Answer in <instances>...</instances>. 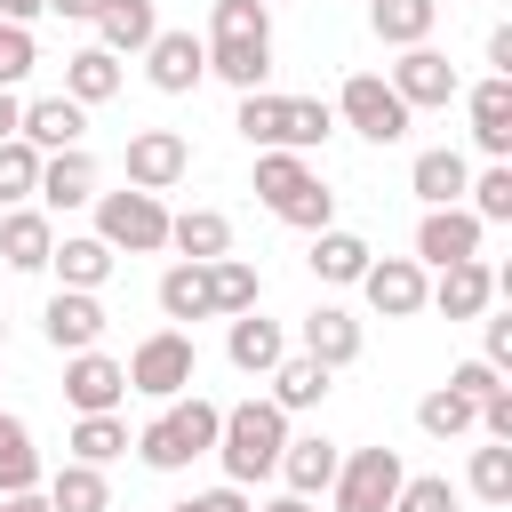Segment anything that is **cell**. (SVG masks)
Returning <instances> with one entry per match:
<instances>
[{
    "label": "cell",
    "mask_w": 512,
    "mask_h": 512,
    "mask_svg": "<svg viewBox=\"0 0 512 512\" xmlns=\"http://www.w3.org/2000/svg\"><path fill=\"white\" fill-rule=\"evenodd\" d=\"M256 296H264V280H256L248 256H208V304H216V320L256 312Z\"/></svg>",
    "instance_id": "obj_28"
},
{
    "label": "cell",
    "mask_w": 512,
    "mask_h": 512,
    "mask_svg": "<svg viewBox=\"0 0 512 512\" xmlns=\"http://www.w3.org/2000/svg\"><path fill=\"white\" fill-rule=\"evenodd\" d=\"M184 168H192V144L176 128H136L128 136V184L136 192H176Z\"/></svg>",
    "instance_id": "obj_9"
},
{
    "label": "cell",
    "mask_w": 512,
    "mask_h": 512,
    "mask_svg": "<svg viewBox=\"0 0 512 512\" xmlns=\"http://www.w3.org/2000/svg\"><path fill=\"white\" fill-rule=\"evenodd\" d=\"M160 312L168 320H216V304H208V264H168L160 272Z\"/></svg>",
    "instance_id": "obj_33"
},
{
    "label": "cell",
    "mask_w": 512,
    "mask_h": 512,
    "mask_svg": "<svg viewBox=\"0 0 512 512\" xmlns=\"http://www.w3.org/2000/svg\"><path fill=\"white\" fill-rule=\"evenodd\" d=\"M0 336H8V320H0Z\"/></svg>",
    "instance_id": "obj_56"
},
{
    "label": "cell",
    "mask_w": 512,
    "mask_h": 512,
    "mask_svg": "<svg viewBox=\"0 0 512 512\" xmlns=\"http://www.w3.org/2000/svg\"><path fill=\"white\" fill-rule=\"evenodd\" d=\"M304 352H312L320 368H352V360H360V320H352L344 304H312V312H304Z\"/></svg>",
    "instance_id": "obj_18"
},
{
    "label": "cell",
    "mask_w": 512,
    "mask_h": 512,
    "mask_svg": "<svg viewBox=\"0 0 512 512\" xmlns=\"http://www.w3.org/2000/svg\"><path fill=\"white\" fill-rule=\"evenodd\" d=\"M48 248H56V224H48L40 208H8V216H0V256H8V272H40Z\"/></svg>",
    "instance_id": "obj_24"
},
{
    "label": "cell",
    "mask_w": 512,
    "mask_h": 512,
    "mask_svg": "<svg viewBox=\"0 0 512 512\" xmlns=\"http://www.w3.org/2000/svg\"><path fill=\"white\" fill-rule=\"evenodd\" d=\"M208 72L248 96V88H264V72H272V40H208Z\"/></svg>",
    "instance_id": "obj_30"
},
{
    "label": "cell",
    "mask_w": 512,
    "mask_h": 512,
    "mask_svg": "<svg viewBox=\"0 0 512 512\" xmlns=\"http://www.w3.org/2000/svg\"><path fill=\"white\" fill-rule=\"evenodd\" d=\"M256 200H264L280 224H296V232L336 224V192L304 168V152H256Z\"/></svg>",
    "instance_id": "obj_2"
},
{
    "label": "cell",
    "mask_w": 512,
    "mask_h": 512,
    "mask_svg": "<svg viewBox=\"0 0 512 512\" xmlns=\"http://www.w3.org/2000/svg\"><path fill=\"white\" fill-rule=\"evenodd\" d=\"M392 96L408 104V112H424V104H448L456 96V64L440 56V48H400V64H392Z\"/></svg>",
    "instance_id": "obj_14"
},
{
    "label": "cell",
    "mask_w": 512,
    "mask_h": 512,
    "mask_svg": "<svg viewBox=\"0 0 512 512\" xmlns=\"http://www.w3.org/2000/svg\"><path fill=\"white\" fill-rule=\"evenodd\" d=\"M32 64H40V48H32V24H0V88H16Z\"/></svg>",
    "instance_id": "obj_44"
},
{
    "label": "cell",
    "mask_w": 512,
    "mask_h": 512,
    "mask_svg": "<svg viewBox=\"0 0 512 512\" xmlns=\"http://www.w3.org/2000/svg\"><path fill=\"white\" fill-rule=\"evenodd\" d=\"M480 320H488V312H480ZM480 360H488V368H512V312L488 320V352H480Z\"/></svg>",
    "instance_id": "obj_48"
},
{
    "label": "cell",
    "mask_w": 512,
    "mask_h": 512,
    "mask_svg": "<svg viewBox=\"0 0 512 512\" xmlns=\"http://www.w3.org/2000/svg\"><path fill=\"white\" fill-rule=\"evenodd\" d=\"M144 72H152L160 96H192V88L208 80V40H192V32H152V40H144Z\"/></svg>",
    "instance_id": "obj_10"
},
{
    "label": "cell",
    "mask_w": 512,
    "mask_h": 512,
    "mask_svg": "<svg viewBox=\"0 0 512 512\" xmlns=\"http://www.w3.org/2000/svg\"><path fill=\"white\" fill-rule=\"evenodd\" d=\"M64 96H72V104H104V96H120V56H112V48H80V56H64Z\"/></svg>",
    "instance_id": "obj_31"
},
{
    "label": "cell",
    "mask_w": 512,
    "mask_h": 512,
    "mask_svg": "<svg viewBox=\"0 0 512 512\" xmlns=\"http://www.w3.org/2000/svg\"><path fill=\"white\" fill-rule=\"evenodd\" d=\"M328 128H336V104H320V96H280V144H272V152H312V144H328Z\"/></svg>",
    "instance_id": "obj_32"
},
{
    "label": "cell",
    "mask_w": 512,
    "mask_h": 512,
    "mask_svg": "<svg viewBox=\"0 0 512 512\" xmlns=\"http://www.w3.org/2000/svg\"><path fill=\"white\" fill-rule=\"evenodd\" d=\"M472 496L480 504H512V440H488V448H472Z\"/></svg>",
    "instance_id": "obj_40"
},
{
    "label": "cell",
    "mask_w": 512,
    "mask_h": 512,
    "mask_svg": "<svg viewBox=\"0 0 512 512\" xmlns=\"http://www.w3.org/2000/svg\"><path fill=\"white\" fill-rule=\"evenodd\" d=\"M224 352H232V368H240V376H272V368H280V352H288V336H280V320H264V312H232Z\"/></svg>",
    "instance_id": "obj_19"
},
{
    "label": "cell",
    "mask_w": 512,
    "mask_h": 512,
    "mask_svg": "<svg viewBox=\"0 0 512 512\" xmlns=\"http://www.w3.org/2000/svg\"><path fill=\"white\" fill-rule=\"evenodd\" d=\"M0 512H48V488H8Z\"/></svg>",
    "instance_id": "obj_50"
},
{
    "label": "cell",
    "mask_w": 512,
    "mask_h": 512,
    "mask_svg": "<svg viewBox=\"0 0 512 512\" xmlns=\"http://www.w3.org/2000/svg\"><path fill=\"white\" fill-rule=\"evenodd\" d=\"M416 424H424L432 440H464V432L480 424V408H472L464 392H448V384H440V392H424V400H416Z\"/></svg>",
    "instance_id": "obj_37"
},
{
    "label": "cell",
    "mask_w": 512,
    "mask_h": 512,
    "mask_svg": "<svg viewBox=\"0 0 512 512\" xmlns=\"http://www.w3.org/2000/svg\"><path fill=\"white\" fill-rule=\"evenodd\" d=\"M40 192V152L24 136H0V208H24Z\"/></svg>",
    "instance_id": "obj_39"
},
{
    "label": "cell",
    "mask_w": 512,
    "mask_h": 512,
    "mask_svg": "<svg viewBox=\"0 0 512 512\" xmlns=\"http://www.w3.org/2000/svg\"><path fill=\"white\" fill-rule=\"evenodd\" d=\"M112 256H120V248H104L96 232H64V240L48 248V264H56L64 288H104V280H112Z\"/></svg>",
    "instance_id": "obj_25"
},
{
    "label": "cell",
    "mask_w": 512,
    "mask_h": 512,
    "mask_svg": "<svg viewBox=\"0 0 512 512\" xmlns=\"http://www.w3.org/2000/svg\"><path fill=\"white\" fill-rule=\"evenodd\" d=\"M48 8H56V16H72V24H88V16L104 8V0H48Z\"/></svg>",
    "instance_id": "obj_54"
},
{
    "label": "cell",
    "mask_w": 512,
    "mask_h": 512,
    "mask_svg": "<svg viewBox=\"0 0 512 512\" xmlns=\"http://www.w3.org/2000/svg\"><path fill=\"white\" fill-rule=\"evenodd\" d=\"M104 304H96V288H56L48 296V312H40V336L56 344V352H88V344H104Z\"/></svg>",
    "instance_id": "obj_11"
},
{
    "label": "cell",
    "mask_w": 512,
    "mask_h": 512,
    "mask_svg": "<svg viewBox=\"0 0 512 512\" xmlns=\"http://www.w3.org/2000/svg\"><path fill=\"white\" fill-rule=\"evenodd\" d=\"M48 512H112V488H104V464H64L48 480Z\"/></svg>",
    "instance_id": "obj_34"
},
{
    "label": "cell",
    "mask_w": 512,
    "mask_h": 512,
    "mask_svg": "<svg viewBox=\"0 0 512 512\" xmlns=\"http://www.w3.org/2000/svg\"><path fill=\"white\" fill-rule=\"evenodd\" d=\"M72 456H80V464H112V456H128V424H120L112 408L80 416V424H72Z\"/></svg>",
    "instance_id": "obj_38"
},
{
    "label": "cell",
    "mask_w": 512,
    "mask_h": 512,
    "mask_svg": "<svg viewBox=\"0 0 512 512\" xmlns=\"http://www.w3.org/2000/svg\"><path fill=\"white\" fill-rule=\"evenodd\" d=\"M464 192H472V216H480V224H512V168H504V160H496L488 176H472Z\"/></svg>",
    "instance_id": "obj_43"
},
{
    "label": "cell",
    "mask_w": 512,
    "mask_h": 512,
    "mask_svg": "<svg viewBox=\"0 0 512 512\" xmlns=\"http://www.w3.org/2000/svg\"><path fill=\"white\" fill-rule=\"evenodd\" d=\"M488 296H496V272H488L480 256H464V264H440V280L424 288V304H440L448 320H480V312H488Z\"/></svg>",
    "instance_id": "obj_15"
},
{
    "label": "cell",
    "mask_w": 512,
    "mask_h": 512,
    "mask_svg": "<svg viewBox=\"0 0 512 512\" xmlns=\"http://www.w3.org/2000/svg\"><path fill=\"white\" fill-rule=\"evenodd\" d=\"M32 16H48V0H0V24H32Z\"/></svg>",
    "instance_id": "obj_52"
},
{
    "label": "cell",
    "mask_w": 512,
    "mask_h": 512,
    "mask_svg": "<svg viewBox=\"0 0 512 512\" xmlns=\"http://www.w3.org/2000/svg\"><path fill=\"white\" fill-rule=\"evenodd\" d=\"M336 464H344V456H336V440L304 432V440H288V448H280V464H272V472L288 480V496H320V488L336 480Z\"/></svg>",
    "instance_id": "obj_21"
},
{
    "label": "cell",
    "mask_w": 512,
    "mask_h": 512,
    "mask_svg": "<svg viewBox=\"0 0 512 512\" xmlns=\"http://www.w3.org/2000/svg\"><path fill=\"white\" fill-rule=\"evenodd\" d=\"M480 432H488V440H512V392H504V384L480 400Z\"/></svg>",
    "instance_id": "obj_47"
},
{
    "label": "cell",
    "mask_w": 512,
    "mask_h": 512,
    "mask_svg": "<svg viewBox=\"0 0 512 512\" xmlns=\"http://www.w3.org/2000/svg\"><path fill=\"white\" fill-rule=\"evenodd\" d=\"M216 424H224V408H216V400H200V392L184 400V392H176V400L136 432V456H144L152 472H184L192 456H208V448H216Z\"/></svg>",
    "instance_id": "obj_3"
},
{
    "label": "cell",
    "mask_w": 512,
    "mask_h": 512,
    "mask_svg": "<svg viewBox=\"0 0 512 512\" xmlns=\"http://www.w3.org/2000/svg\"><path fill=\"white\" fill-rule=\"evenodd\" d=\"M464 184H472V168H464V152H416V168H408V192L424 200V208H456L464 200Z\"/></svg>",
    "instance_id": "obj_23"
},
{
    "label": "cell",
    "mask_w": 512,
    "mask_h": 512,
    "mask_svg": "<svg viewBox=\"0 0 512 512\" xmlns=\"http://www.w3.org/2000/svg\"><path fill=\"white\" fill-rule=\"evenodd\" d=\"M480 216L472 208H424V224H416V264H464V256H480Z\"/></svg>",
    "instance_id": "obj_12"
},
{
    "label": "cell",
    "mask_w": 512,
    "mask_h": 512,
    "mask_svg": "<svg viewBox=\"0 0 512 512\" xmlns=\"http://www.w3.org/2000/svg\"><path fill=\"white\" fill-rule=\"evenodd\" d=\"M488 64H496V72H512V24H496V32H488Z\"/></svg>",
    "instance_id": "obj_51"
},
{
    "label": "cell",
    "mask_w": 512,
    "mask_h": 512,
    "mask_svg": "<svg viewBox=\"0 0 512 512\" xmlns=\"http://www.w3.org/2000/svg\"><path fill=\"white\" fill-rule=\"evenodd\" d=\"M16 120H24V96H16V88H0V136H16Z\"/></svg>",
    "instance_id": "obj_53"
},
{
    "label": "cell",
    "mask_w": 512,
    "mask_h": 512,
    "mask_svg": "<svg viewBox=\"0 0 512 512\" xmlns=\"http://www.w3.org/2000/svg\"><path fill=\"white\" fill-rule=\"evenodd\" d=\"M496 376H504V368H488V360H464V368H448V392H464V400L480 408V400L496 392Z\"/></svg>",
    "instance_id": "obj_46"
},
{
    "label": "cell",
    "mask_w": 512,
    "mask_h": 512,
    "mask_svg": "<svg viewBox=\"0 0 512 512\" xmlns=\"http://www.w3.org/2000/svg\"><path fill=\"white\" fill-rule=\"evenodd\" d=\"M392 512H456V488H448L440 472H424V480H400Z\"/></svg>",
    "instance_id": "obj_45"
},
{
    "label": "cell",
    "mask_w": 512,
    "mask_h": 512,
    "mask_svg": "<svg viewBox=\"0 0 512 512\" xmlns=\"http://www.w3.org/2000/svg\"><path fill=\"white\" fill-rule=\"evenodd\" d=\"M8 488H40V448H32L24 416H0V496Z\"/></svg>",
    "instance_id": "obj_36"
},
{
    "label": "cell",
    "mask_w": 512,
    "mask_h": 512,
    "mask_svg": "<svg viewBox=\"0 0 512 512\" xmlns=\"http://www.w3.org/2000/svg\"><path fill=\"white\" fill-rule=\"evenodd\" d=\"M232 128H240V136H248L256 152H272V144H280V96H272V88H248V96H240V120H232Z\"/></svg>",
    "instance_id": "obj_42"
},
{
    "label": "cell",
    "mask_w": 512,
    "mask_h": 512,
    "mask_svg": "<svg viewBox=\"0 0 512 512\" xmlns=\"http://www.w3.org/2000/svg\"><path fill=\"white\" fill-rule=\"evenodd\" d=\"M64 400H72L80 416L120 408V400H128V368H120V360H104L96 344H88V352H64Z\"/></svg>",
    "instance_id": "obj_13"
},
{
    "label": "cell",
    "mask_w": 512,
    "mask_h": 512,
    "mask_svg": "<svg viewBox=\"0 0 512 512\" xmlns=\"http://www.w3.org/2000/svg\"><path fill=\"white\" fill-rule=\"evenodd\" d=\"M40 200H48V208H80V200H96V160H88L80 144L40 152Z\"/></svg>",
    "instance_id": "obj_20"
},
{
    "label": "cell",
    "mask_w": 512,
    "mask_h": 512,
    "mask_svg": "<svg viewBox=\"0 0 512 512\" xmlns=\"http://www.w3.org/2000/svg\"><path fill=\"white\" fill-rule=\"evenodd\" d=\"M80 128H88V104H72V96H32L24 120H16V136H24L32 152H64V144H80Z\"/></svg>",
    "instance_id": "obj_17"
},
{
    "label": "cell",
    "mask_w": 512,
    "mask_h": 512,
    "mask_svg": "<svg viewBox=\"0 0 512 512\" xmlns=\"http://www.w3.org/2000/svg\"><path fill=\"white\" fill-rule=\"evenodd\" d=\"M192 376H200V352H192L184 328H152V336L128 352V392H144V400H176Z\"/></svg>",
    "instance_id": "obj_5"
},
{
    "label": "cell",
    "mask_w": 512,
    "mask_h": 512,
    "mask_svg": "<svg viewBox=\"0 0 512 512\" xmlns=\"http://www.w3.org/2000/svg\"><path fill=\"white\" fill-rule=\"evenodd\" d=\"M368 256H376V248H368L360 232H336V224H320L304 264H312V280H336V288H344V280H360V272H368Z\"/></svg>",
    "instance_id": "obj_27"
},
{
    "label": "cell",
    "mask_w": 512,
    "mask_h": 512,
    "mask_svg": "<svg viewBox=\"0 0 512 512\" xmlns=\"http://www.w3.org/2000/svg\"><path fill=\"white\" fill-rule=\"evenodd\" d=\"M256 512H312V496H272V504H256Z\"/></svg>",
    "instance_id": "obj_55"
},
{
    "label": "cell",
    "mask_w": 512,
    "mask_h": 512,
    "mask_svg": "<svg viewBox=\"0 0 512 512\" xmlns=\"http://www.w3.org/2000/svg\"><path fill=\"white\" fill-rule=\"evenodd\" d=\"M208 40H272V0H216Z\"/></svg>",
    "instance_id": "obj_41"
},
{
    "label": "cell",
    "mask_w": 512,
    "mask_h": 512,
    "mask_svg": "<svg viewBox=\"0 0 512 512\" xmlns=\"http://www.w3.org/2000/svg\"><path fill=\"white\" fill-rule=\"evenodd\" d=\"M96 240L104 248H128V256H152V248H168V208H160V192H96Z\"/></svg>",
    "instance_id": "obj_4"
},
{
    "label": "cell",
    "mask_w": 512,
    "mask_h": 512,
    "mask_svg": "<svg viewBox=\"0 0 512 512\" xmlns=\"http://www.w3.org/2000/svg\"><path fill=\"white\" fill-rule=\"evenodd\" d=\"M280 448H288V408H280V400H240V408H224V424H216V456H224L232 488L264 480V472L280 464Z\"/></svg>",
    "instance_id": "obj_1"
},
{
    "label": "cell",
    "mask_w": 512,
    "mask_h": 512,
    "mask_svg": "<svg viewBox=\"0 0 512 512\" xmlns=\"http://www.w3.org/2000/svg\"><path fill=\"white\" fill-rule=\"evenodd\" d=\"M336 120H344V128H360L368 144H400V136H408V104L392 96V80H384V72H352V80L336 88Z\"/></svg>",
    "instance_id": "obj_6"
},
{
    "label": "cell",
    "mask_w": 512,
    "mask_h": 512,
    "mask_svg": "<svg viewBox=\"0 0 512 512\" xmlns=\"http://www.w3.org/2000/svg\"><path fill=\"white\" fill-rule=\"evenodd\" d=\"M88 24H96V48H112V56H144V40L160 32L152 0H104Z\"/></svg>",
    "instance_id": "obj_22"
},
{
    "label": "cell",
    "mask_w": 512,
    "mask_h": 512,
    "mask_svg": "<svg viewBox=\"0 0 512 512\" xmlns=\"http://www.w3.org/2000/svg\"><path fill=\"white\" fill-rule=\"evenodd\" d=\"M168 248H184L192 264L232 256V216L224 208H184V216H168Z\"/></svg>",
    "instance_id": "obj_26"
},
{
    "label": "cell",
    "mask_w": 512,
    "mask_h": 512,
    "mask_svg": "<svg viewBox=\"0 0 512 512\" xmlns=\"http://www.w3.org/2000/svg\"><path fill=\"white\" fill-rule=\"evenodd\" d=\"M176 512H256V504H248L240 488H208V496H184Z\"/></svg>",
    "instance_id": "obj_49"
},
{
    "label": "cell",
    "mask_w": 512,
    "mask_h": 512,
    "mask_svg": "<svg viewBox=\"0 0 512 512\" xmlns=\"http://www.w3.org/2000/svg\"><path fill=\"white\" fill-rule=\"evenodd\" d=\"M328 376H336V368H320L312 352H280V368H272V400H280L288 416H296V408H320V400H328Z\"/></svg>",
    "instance_id": "obj_29"
},
{
    "label": "cell",
    "mask_w": 512,
    "mask_h": 512,
    "mask_svg": "<svg viewBox=\"0 0 512 512\" xmlns=\"http://www.w3.org/2000/svg\"><path fill=\"white\" fill-rule=\"evenodd\" d=\"M464 104H472V144H480L488 160H504V152H512V72H488Z\"/></svg>",
    "instance_id": "obj_16"
},
{
    "label": "cell",
    "mask_w": 512,
    "mask_h": 512,
    "mask_svg": "<svg viewBox=\"0 0 512 512\" xmlns=\"http://www.w3.org/2000/svg\"><path fill=\"white\" fill-rule=\"evenodd\" d=\"M432 16H440V0H368V24L384 48H416L432 32Z\"/></svg>",
    "instance_id": "obj_35"
},
{
    "label": "cell",
    "mask_w": 512,
    "mask_h": 512,
    "mask_svg": "<svg viewBox=\"0 0 512 512\" xmlns=\"http://www.w3.org/2000/svg\"><path fill=\"white\" fill-rule=\"evenodd\" d=\"M424 264L416 256H368V272H360V296H368V312L376 320H416L424 312Z\"/></svg>",
    "instance_id": "obj_8"
},
{
    "label": "cell",
    "mask_w": 512,
    "mask_h": 512,
    "mask_svg": "<svg viewBox=\"0 0 512 512\" xmlns=\"http://www.w3.org/2000/svg\"><path fill=\"white\" fill-rule=\"evenodd\" d=\"M400 448H352L344 464H336V512H392V496H400Z\"/></svg>",
    "instance_id": "obj_7"
}]
</instances>
